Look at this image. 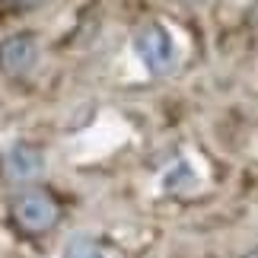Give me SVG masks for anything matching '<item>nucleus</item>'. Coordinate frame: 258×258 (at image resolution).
<instances>
[{"instance_id":"nucleus-4","label":"nucleus","mask_w":258,"mask_h":258,"mask_svg":"<svg viewBox=\"0 0 258 258\" xmlns=\"http://www.w3.org/2000/svg\"><path fill=\"white\" fill-rule=\"evenodd\" d=\"M42 166H45L42 153H38L35 147H29V144H13L4 153V169H7V175L13 178V182H29V178H35L42 172Z\"/></svg>"},{"instance_id":"nucleus-8","label":"nucleus","mask_w":258,"mask_h":258,"mask_svg":"<svg viewBox=\"0 0 258 258\" xmlns=\"http://www.w3.org/2000/svg\"><path fill=\"white\" fill-rule=\"evenodd\" d=\"M245 258H258V252H249V255H245Z\"/></svg>"},{"instance_id":"nucleus-7","label":"nucleus","mask_w":258,"mask_h":258,"mask_svg":"<svg viewBox=\"0 0 258 258\" xmlns=\"http://www.w3.org/2000/svg\"><path fill=\"white\" fill-rule=\"evenodd\" d=\"M188 4H207V0H188Z\"/></svg>"},{"instance_id":"nucleus-3","label":"nucleus","mask_w":258,"mask_h":258,"mask_svg":"<svg viewBox=\"0 0 258 258\" xmlns=\"http://www.w3.org/2000/svg\"><path fill=\"white\" fill-rule=\"evenodd\" d=\"M35 61H38V45L32 35L7 38L4 48H0V64H4L7 74H26L35 67Z\"/></svg>"},{"instance_id":"nucleus-1","label":"nucleus","mask_w":258,"mask_h":258,"mask_svg":"<svg viewBox=\"0 0 258 258\" xmlns=\"http://www.w3.org/2000/svg\"><path fill=\"white\" fill-rule=\"evenodd\" d=\"M134 48H137V57L144 61V67H150V74H169L175 67V42L163 26L147 23L144 29H137Z\"/></svg>"},{"instance_id":"nucleus-5","label":"nucleus","mask_w":258,"mask_h":258,"mask_svg":"<svg viewBox=\"0 0 258 258\" xmlns=\"http://www.w3.org/2000/svg\"><path fill=\"white\" fill-rule=\"evenodd\" d=\"M64 258H108L105 249L96 239H86V236H77L64 245Z\"/></svg>"},{"instance_id":"nucleus-6","label":"nucleus","mask_w":258,"mask_h":258,"mask_svg":"<svg viewBox=\"0 0 258 258\" xmlns=\"http://www.w3.org/2000/svg\"><path fill=\"white\" fill-rule=\"evenodd\" d=\"M195 182H198V175H195V169H191L185 160H178L172 169L166 172V178H163V185L172 188V191H178V188H188V185H195Z\"/></svg>"},{"instance_id":"nucleus-2","label":"nucleus","mask_w":258,"mask_h":258,"mask_svg":"<svg viewBox=\"0 0 258 258\" xmlns=\"http://www.w3.org/2000/svg\"><path fill=\"white\" fill-rule=\"evenodd\" d=\"M13 214H16V220H19L23 230L45 233V230H51L54 220H57V204L48 195H42V191H29V195H23L16 201Z\"/></svg>"}]
</instances>
